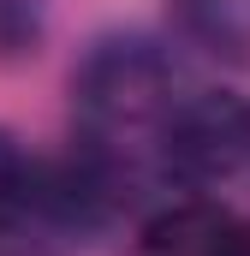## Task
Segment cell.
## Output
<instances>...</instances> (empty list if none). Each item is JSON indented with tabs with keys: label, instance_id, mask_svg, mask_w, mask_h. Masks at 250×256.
Listing matches in <instances>:
<instances>
[{
	"label": "cell",
	"instance_id": "2",
	"mask_svg": "<svg viewBox=\"0 0 250 256\" xmlns=\"http://www.w3.org/2000/svg\"><path fill=\"white\" fill-rule=\"evenodd\" d=\"M161 167L190 191L238 179L250 167V102L226 90L185 96L161 126Z\"/></svg>",
	"mask_w": 250,
	"mask_h": 256
},
{
	"label": "cell",
	"instance_id": "3",
	"mask_svg": "<svg viewBox=\"0 0 250 256\" xmlns=\"http://www.w3.org/2000/svg\"><path fill=\"white\" fill-rule=\"evenodd\" d=\"M137 256H250V226L238 214H226L220 202H173L161 208L143 238H137Z\"/></svg>",
	"mask_w": 250,
	"mask_h": 256
},
{
	"label": "cell",
	"instance_id": "4",
	"mask_svg": "<svg viewBox=\"0 0 250 256\" xmlns=\"http://www.w3.org/2000/svg\"><path fill=\"white\" fill-rule=\"evenodd\" d=\"M167 24L196 54L250 66V0H167Z\"/></svg>",
	"mask_w": 250,
	"mask_h": 256
},
{
	"label": "cell",
	"instance_id": "5",
	"mask_svg": "<svg viewBox=\"0 0 250 256\" xmlns=\"http://www.w3.org/2000/svg\"><path fill=\"white\" fill-rule=\"evenodd\" d=\"M36 191H42V167L18 149L12 131H0V238L36 214Z\"/></svg>",
	"mask_w": 250,
	"mask_h": 256
},
{
	"label": "cell",
	"instance_id": "1",
	"mask_svg": "<svg viewBox=\"0 0 250 256\" xmlns=\"http://www.w3.org/2000/svg\"><path fill=\"white\" fill-rule=\"evenodd\" d=\"M173 108H179L173 60L143 36H108L72 72V120L84 149L114 155L125 167L143 137L161 143V126L173 120Z\"/></svg>",
	"mask_w": 250,
	"mask_h": 256
},
{
	"label": "cell",
	"instance_id": "6",
	"mask_svg": "<svg viewBox=\"0 0 250 256\" xmlns=\"http://www.w3.org/2000/svg\"><path fill=\"white\" fill-rule=\"evenodd\" d=\"M36 42V0H0V54Z\"/></svg>",
	"mask_w": 250,
	"mask_h": 256
}]
</instances>
